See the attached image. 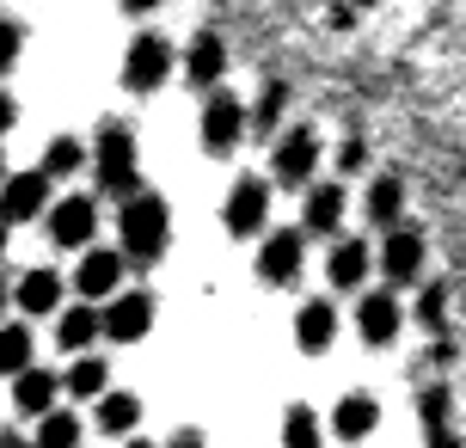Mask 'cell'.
<instances>
[{
  "instance_id": "obj_25",
  "label": "cell",
  "mask_w": 466,
  "mask_h": 448,
  "mask_svg": "<svg viewBox=\"0 0 466 448\" xmlns=\"http://www.w3.org/2000/svg\"><path fill=\"white\" fill-rule=\"evenodd\" d=\"M111 387V362L105 356H74V369L62 375V393H74V400H98Z\"/></svg>"
},
{
  "instance_id": "obj_13",
  "label": "cell",
  "mask_w": 466,
  "mask_h": 448,
  "mask_svg": "<svg viewBox=\"0 0 466 448\" xmlns=\"http://www.w3.org/2000/svg\"><path fill=\"white\" fill-rule=\"evenodd\" d=\"M380 270H387V289L418 283V277H423V234H418V228H387Z\"/></svg>"
},
{
  "instance_id": "obj_33",
  "label": "cell",
  "mask_w": 466,
  "mask_h": 448,
  "mask_svg": "<svg viewBox=\"0 0 466 448\" xmlns=\"http://www.w3.org/2000/svg\"><path fill=\"white\" fill-rule=\"evenodd\" d=\"M362 166H369V142H356V136H350V142L338 148V178H356Z\"/></svg>"
},
{
  "instance_id": "obj_22",
  "label": "cell",
  "mask_w": 466,
  "mask_h": 448,
  "mask_svg": "<svg viewBox=\"0 0 466 448\" xmlns=\"http://www.w3.org/2000/svg\"><path fill=\"white\" fill-rule=\"evenodd\" d=\"M98 436H136V424H141V400L136 393H111V387H105V393H98Z\"/></svg>"
},
{
  "instance_id": "obj_2",
  "label": "cell",
  "mask_w": 466,
  "mask_h": 448,
  "mask_svg": "<svg viewBox=\"0 0 466 448\" xmlns=\"http://www.w3.org/2000/svg\"><path fill=\"white\" fill-rule=\"evenodd\" d=\"M93 172H98V197H111V203H129V197L141 190V172H136V136H129V123H105V129H98Z\"/></svg>"
},
{
  "instance_id": "obj_35",
  "label": "cell",
  "mask_w": 466,
  "mask_h": 448,
  "mask_svg": "<svg viewBox=\"0 0 466 448\" xmlns=\"http://www.w3.org/2000/svg\"><path fill=\"white\" fill-rule=\"evenodd\" d=\"M166 448H209V443H203V430H178V436H172Z\"/></svg>"
},
{
  "instance_id": "obj_36",
  "label": "cell",
  "mask_w": 466,
  "mask_h": 448,
  "mask_svg": "<svg viewBox=\"0 0 466 448\" xmlns=\"http://www.w3.org/2000/svg\"><path fill=\"white\" fill-rule=\"evenodd\" d=\"M116 6H123V13H136V19H141V13H154L160 0H116Z\"/></svg>"
},
{
  "instance_id": "obj_1",
  "label": "cell",
  "mask_w": 466,
  "mask_h": 448,
  "mask_svg": "<svg viewBox=\"0 0 466 448\" xmlns=\"http://www.w3.org/2000/svg\"><path fill=\"white\" fill-rule=\"evenodd\" d=\"M116 239H123V259L136 264H160L166 259V239H172V209H166L160 190L141 185L129 203H123V215H116Z\"/></svg>"
},
{
  "instance_id": "obj_10",
  "label": "cell",
  "mask_w": 466,
  "mask_h": 448,
  "mask_svg": "<svg viewBox=\"0 0 466 448\" xmlns=\"http://www.w3.org/2000/svg\"><path fill=\"white\" fill-rule=\"evenodd\" d=\"M301 264H307V239L295 234V228H277V234L258 246V277L270 289H289L301 277Z\"/></svg>"
},
{
  "instance_id": "obj_34",
  "label": "cell",
  "mask_w": 466,
  "mask_h": 448,
  "mask_svg": "<svg viewBox=\"0 0 466 448\" xmlns=\"http://www.w3.org/2000/svg\"><path fill=\"white\" fill-rule=\"evenodd\" d=\"M13 123H19V105H13V93H0V142L13 136Z\"/></svg>"
},
{
  "instance_id": "obj_3",
  "label": "cell",
  "mask_w": 466,
  "mask_h": 448,
  "mask_svg": "<svg viewBox=\"0 0 466 448\" xmlns=\"http://www.w3.org/2000/svg\"><path fill=\"white\" fill-rule=\"evenodd\" d=\"M154 295L147 289H116L111 301L98 307V338H111V344H141L147 331H154Z\"/></svg>"
},
{
  "instance_id": "obj_28",
  "label": "cell",
  "mask_w": 466,
  "mask_h": 448,
  "mask_svg": "<svg viewBox=\"0 0 466 448\" xmlns=\"http://www.w3.org/2000/svg\"><path fill=\"white\" fill-rule=\"evenodd\" d=\"M282 105H289V87H277V80H270V87L258 93V105L246 111V129H258V136H277V123H282Z\"/></svg>"
},
{
  "instance_id": "obj_29",
  "label": "cell",
  "mask_w": 466,
  "mask_h": 448,
  "mask_svg": "<svg viewBox=\"0 0 466 448\" xmlns=\"http://www.w3.org/2000/svg\"><path fill=\"white\" fill-rule=\"evenodd\" d=\"M80 160H86V148L74 142V136H56V142L44 148V166H37V172H44V178H68V172H80Z\"/></svg>"
},
{
  "instance_id": "obj_14",
  "label": "cell",
  "mask_w": 466,
  "mask_h": 448,
  "mask_svg": "<svg viewBox=\"0 0 466 448\" xmlns=\"http://www.w3.org/2000/svg\"><path fill=\"white\" fill-rule=\"evenodd\" d=\"M221 74H228V44H221L215 31H197L190 49H185V80H190V87H203V93H215Z\"/></svg>"
},
{
  "instance_id": "obj_40",
  "label": "cell",
  "mask_w": 466,
  "mask_h": 448,
  "mask_svg": "<svg viewBox=\"0 0 466 448\" xmlns=\"http://www.w3.org/2000/svg\"><path fill=\"white\" fill-rule=\"evenodd\" d=\"M6 234H13V228H6V221H0V259H6Z\"/></svg>"
},
{
  "instance_id": "obj_31",
  "label": "cell",
  "mask_w": 466,
  "mask_h": 448,
  "mask_svg": "<svg viewBox=\"0 0 466 448\" xmlns=\"http://www.w3.org/2000/svg\"><path fill=\"white\" fill-rule=\"evenodd\" d=\"M418 320L430 331H442V320H448V283H430L423 289V301H418Z\"/></svg>"
},
{
  "instance_id": "obj_8",
  "label": "cell",
  "mask_w": 466,
  "mask_h": 448,
  "mask_svg": "<svg viewBox=\"0 0 466 448\" xmlns=\"http://www.w3.org/2000/svg\"><path fill=\"white\" fill-rule=\"evenodd\" d=\"M264 221H270V185L264 178H233L228 203H221V228L233 239H252Z\"/></svg>"
},
{
  "instance_id": "obj_41",
  "label": "cell",
  "mask_w": 466,
  "mask_h": 448,
  "mask_svg": "<svg viewBox=\"0 0 466 448\" xmlns=\"http://www.w3.org/2000/svg\"><path fill=\"white\" fill-rule=\"evenodd\" d=\"M6 295H13V289H6V283H0V307H6Z\"/></svg>"
},
{
  "instance_id": "obj_7",
  "label": "cell",
  "mask_w": 466,
  "mask_h": 448,
  "mask_svg": "<svg viewBox=\"0 0 466 448\" xmlns=\"http://www.w3.org/2000/svg\"><path fill=\"white\" fill-rule=\"evenodd\" d=\"M49 239L62 246V252H86L98 239V203L93 197H62V203H49Z\"/></svg>"
},
{
  "instance_id": "obj_37",
  "label": "cell",
  "mask_w": 466,
  "mask_h": 448,
  "mask_svg": "<svg viewBox=\"0 0 466 448\" xmlns=\"http://www.w3.org/2000/svg\"><path fill=\"white\" fill-rule=\"evenodd\" d=\"M430 448H461V436H448V430H430Z\"/></svg>"
},
{
  "instance_id": "obj_30",
  "label": "cell",
  "mask_w": 466,
  "mask_h": 448,
  "mask_svg": "<svg viewBox=\"0 0 466 448\" xmlns=\"http://www.w3.org/2000/svg\"><path fill=\"white\" fill-rule=\"evenodd\" d=\"M19 49H25V25L19 19H0V80L19 68Z\"/></svg>"
},
{
  "instance_id": "obj_12",
  "label": "cell",
  "mask_w": 466,
  "mask_h": 448,
  "mask_svg": "<svg viewBox=\"0 0 466 448\" xmlns=\"http://www.w3.org/2000/svg\"><path fill=\"white\" fill-rule=\"evenodd\" d=\"M74 289L86 295V307H98V301H111L116 289H123V252H111V246H86L80 252V270H74Z\"/></svg>"
},
{
  "instance_id": "obj_32",
  "label": "cell",
  "mask_w": 466,
  "mask_h": 448,
  "mask_svg": "<svg viewBox=\"0 0 466 448\" xmlns=\"http://www.w3.org/2000/svg\"><path fill=\"white\" fill-rule=\"evenodd\" d=\"M418 412H423V424H430V430H448V387H423Z\"/></svg>"
},
{
  "instance_id": "obj_27",
  "label": "cell",
  "mask_w": 466,
  "mask_h": 448,
  "mask_svg": "<svg viewBox=\"0 0 466 448\" xmlns=\"http://www.w3.org/2000/svg\"><path fill=\"white\" fill-rule=\"evenodd\" d=\"M31 356H37V338H31V326H0V375H19V369H31Z\"/></svg>"
},
{
  "instance_id": "obj_38",
  "label": "cell",
  "mask_w": 466,
  "mask_h": 448,
  "mask_svg": "<svg viewBox=\"0 0 466 448\" xmlns=\"http://www.w3.org/2000/svg\"><path fill=\"white\" fill-rule=\"evenodd\" d=\"M0 448H31L25 436H13V430H0Z\"/></svg>"
},
{
  "instance_id": "obj_23",
  "label": "cell",
  "mask_w": 466,
  "mask_h": 448,
  "mask_svg": "<svg viewBox=\"0 0 466 448\" xmlns=\"http://www.w3.org/2000/svg\"><path fill=\"white\" fill-rule=\"evenodd\" d=\"M399 215H405V178L399 172H380L369 185V221L374 228H399Z\"/></svg>"
},
{
  "instance_id": "obj_39",
  "label": "cell",
  "mask_w": 466,
  "mask_h": 448,
  "mask_svg": "<svg viewBox=\"0 0 466 448\" xmlns=\"http://www.w3.org/2000/svg\"><path fill=\"white\" fill-rule=\"evenodd\" d=\"M123 448H154V443H147V436H123Z\"/></svg>"
},
{
  "instance_id": "obj_19",
  "label": "cell",
  "mask_w": 466,
  "mask_h": 448,
  "mask_svg": "<svg viewBox=\"0 0 466 448\" xmlns=\"http://www.w3.org/2000/svg\"><path fill=\"white\" fill-rule=\"evenodd\" d=\"M62 295H68V283L49 270V264H37V270H25L19 289H13V301L25 307V313H56L62 307Z\"/></svg>"
},
{
  "instance_id": "obj_4",
  "label": "cell",
  "mask_w": 466,
  "mask_h": 448,
  "mask_svg": "<svg viewBox=\"0 0 466 448\" xmlns=\"http://www.w3.org/2000/svg\"><path fill=\"white\" fill-rule=\"evenodd\" d=\"M197 136H203V154L228 160L233 148L246 142V98L209 93V98H203V117H197Z\"/></svg>"
},
{
  "instance_id": "obj_21",
  "label": "cell",
  "mask_w": 466,
  "mask_h": 448,
  "mask_svg": "<svg viewBox=\"0 0 466 448\" xmlns=\"http://www.w3.org/2000/svg\"><path fill=\"white\" fill-rule=\"evenodd\" d=\"M98 344V307H62L56 313V351L86 356Z\"/></svg>"
},
{
  "instance_id": "obj_6",
  "label": "cell",
  "mask_w": 466,
  "mask_h": 448,
  "mask_svg": "<svg viewBox=\"0 0 466 448\" xmlns=\"http://www.w3.org/2000/svg\"><path fill=\"white\" fill-rule=\"evenodd\" d=\"M313 166H319V136L313 129H277V160H270V178L289 190H307L313 185Z\"/></svg>"
},
{
  "instance_id": "obj_17",
  "label": "cell",
  "mask_w": 466,
  "mask_h": 448,
  "mask_svg": "<svg viewBox=\"0 0 466 448\" xmlns=\"http://www.w3.org/2000/svg\"><path fill=\"white\" fill-rule=\"evenodd\" d=\"M56 393H62V375H49V369H19L13 375V405H19L25 418H44V412H56Z\"/></svg>"
},
{
  "instance_id": "obj_11",
  "label": "cell",
  "mask_w": 466,
  "mask_h": 448,
  "mask_svg": "<svg viewBox=\"0 0 466 448\" xmlns=\"http://www.w3.org/2000/svg\"><path fill=\"white\" fill-rule=\"evenodd\" d=\"M399 326H405L399 295H393V289H369L362 307H356V331H362V344H369V351H387V344L399 338Z\"/></svg>"
},
{
  "instance_id": "obj_20",
  "label": "cell",
  "mask_w": 466,
  "mask_h": 448,
  "mask_svg": "<svg viewBox=\"0 0 466 448\" xmlns=\"http://www.w3.org/2000/svg\"><path fill=\"white\" fill-rule=\"evenodd\" d=\"M326 277H331V289H362L369 283V246L338 234V246H331V259H326Z\"/></svg>"
},
{
  "instance_id": "obj_26",
  "label": "cell",
  "mask_w": 466,
  "mask_h": 448,
  "mask_svg": "<svg viewBox=\"0 0 466 448\" xmlns=\"http://www.w3.org/2000/svg\"><path fill=\"white\" fill-rule=\"evenodd\" d=\"M282 448H326V424L313 405H289L282 412Z\"/></svg>"
},
{
  "instance_id": "obj_18",
  "label": "cell",
  "mask_w": 466,
  "mask_h": 448,
  "mask_svg": "<svg viewBox=\"0 0 466 448\" xmlns=\"http://www.w3.org/2000/svg\"><path fill=\"white\" fill-rule=\"evenodd\" d=\"M331 338H338V307L331 301H301V313H295V344H301L307 356H326Z\"/></svg>"
},
{
  "instance_id": "obj_9",
  "label": "cell",
  "mask_w": 466,
  "mask_h": 448,
  "mask_svg": "<svg viewBox=\"0 0 466 448\" xmlns=\"http://www.w3.org/2000/svg\"><path fill=\"white\" fill-rule=\"evenodd\" d=\"M49 209V178L44 172H6L0 178V221L19 228V221H37Z\"/></svg>"
},
{
  "instance_id": "obj_15",
  "label": "cell",
  "mask_w": 466,
  "mask_h": 448,
  "mask_svg": "<svg viewBox=\"0 0 466 448\" xmlns=\"http://www.w3.org/2000/svg\"><path fill=\"white\" fill-rule=\"evenodd\" d=\"M301 234H344V178L338 185H307Z\"/></svg>"
},
{
  "instance_id": "obj_16",
  "label": "cell",
  "mask_w": 466,
  "mask_h": 448,
  "mask_svg": "<svg viewBox=\"0 0 466 448\" xmlns=\"http://www.w3.org/2000/svg\"><path fill=\"white\" fill-rule=\"evenodd\" d=\"M374 424H380V405L369 393H344V400L331 405V436L338 443H369Z\"/></svg>"
},
{
  "instance_id": "obj_5",
  "label": "cell",
  "mask_w": 466,
  "mask_h": 448,
  "mask_svg": "<svg viewBox=\"0 0 466 448\" xmlns=\"http://www.w3.org/2000/svg\"><path fill=\"white\" fill-rule=\"evenodd\" d=\"M166 74H172V37H160V31H141L136 44H129V56H123V87L129 93H160Z\"/></svg>"
},
{
  "instance_id": "obj_42",
  "label": "cell",
  "mask_w": 466,
  "mask_h": 448,
  "mask_svg": "<svg viewBox=\"0 0 466 448\" xmlns=\"http://www.w3.org/2000/svg\"><path fill=\"white\" fill-rule=\"evenodd\" d=\"M0 178H6V160H0Z\"/></svg>"
},
{
  "instance_id": "obj_24",
  "label": "cell",
  "mask_w": 466,
  "mask_h": 448,
  "mask_svg": "<svg viewBox=\"0 0 466 448\" xmlns=\"http://www.w3.org/2000/svg\"><path fill=\"white\" fill-rule=\"evenodd\" d=\"M80 443H86V424H80L74 412H62V405L44 412L37 430H31V448H80Z\"/></svg>"
}]
</instances>
